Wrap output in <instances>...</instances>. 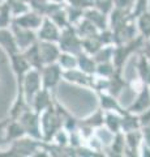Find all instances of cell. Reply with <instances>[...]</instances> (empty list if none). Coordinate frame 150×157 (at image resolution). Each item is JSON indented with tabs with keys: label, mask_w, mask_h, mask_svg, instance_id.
I'll return each instance as SVG.
<instances>
[{
	"label": "cell",
	"mask_w": 150,
	"mask_h": 157,
	"mask_svg": "<svg viewBox=\"0 0 150 157\" xmlns=\"http://www.w3.org/2000/svg\"><path fill=\"white\" fill-rule=\"evenodd\" d=\"M75 28H76L77 34H79L82 39L88 38V37H91V36H95V34H98L101 32L99 29L86 17H82L80 21L75 25Z\"/></svg>",
	"instance_id": "26"
},
{
	"label": "cell",
	"mask_w": 150,
	"mask_h": 157,
	"mask_svg": "<svg viewBox=\"0 0 150 157\" xmlns=\"http://www.w3.org/2000/svg\"><path fill=\"white\" fill-rule=\"evenodd\" d=\"M24 128L26 131V135L30 137H34L37 140H43L42 128H41V114H38L30 107L24 114L18 118Z\"/></svg>",
	"instance_id": "4"
},
{
	"label": "cell",
	"mask_w": 150,
	"mask_h": 157,
	"mask_svg": "<svg viewBox=\"0 0 150 157\" xmlns=\"http://www.w3.org/2000/svg\"><path fill=\"white\" fill-rule=\"evenodd\" d=\"M20 86H22L24 94H25V98L27 101V104L31 107V102L33 98L35 97V94L42 89V75L41 71L37 70V68H31L25 77L22 80V84H18Z\"/></svg>",
	"instance_id": "3"
},
{
	"label": "cell",
	"mask_w": 150,
	"mask_h": 157,
	"mask_svg": "<svg viewBox=\"0 0 150 157\" xmlns=\"http://www.w3.org/2000/svg\"><path fill=\"white\" fill-rule=\"evenodd\" d=\"M93 77L94 75H88L84 71H81L79 67L63 71V80H65L67 82H71V84L77 85V86L90 88L91 89V86H93Z\"/></svg>",
	"instance_id": "7"
},
{
	"label": "cell",
	"mask_w": 150,
	"mask_h": 157,
	"mask_svg": "<svg viewBox=\"0 0 150 157\" xmlns=\"http://www.w3.org/2000/svg\"><path fill=\"white\" fill-rule=\"evenodd\" d=\"M114 3H115V7L125 9V11H129L132 13V9H133L136 0H114Z\"/></svg>",
	"instance_id": "39"
},
{
	"label": "cell",
	"mask_w": 150,
	"mask_h": 157,
	"mask_svg": "<svg viewBox=\"0 0 150 157\" xmlns=\"http://www.w3.org/2000/svg\"><path fill=\"white\" fill-rule=\"evenodd\" d=\"M3 2H4V0H0V4H2V3H3Z\"/></svg>",
	"instance_id": "44"
},
{
	"label": "cell",
	"mask_w": 150,
	"mask_h": 157,
	"mask_svg": "<svg viewBox=\"0 0 150 157\" xmlns=\"http://www.w3.org/2000/svg\"><path fill=\"white\" fill-rule=\"evenodd\" d=\"M136 72L144 84L150 85V59L142 52H138V58L136 62Z\"/></svg>",
	"instance_id": "22"
},
{
	"label": "cell",
	"mask_w": 150,
	"mask_h": 157,
	"mask_svg": "<svg viewBox=\"0 0 150 157\" xmlns=\"http://www.w3.org/2000/svg\"><path fill=\"white\" fill-rule=\"evenodd\" d=\"M150 107V85H144L141 90L137 92L134 101L130 104L127 110L134 114H140Z\"/></svg>",
	"instance_id": "11"
},
{
	"label": "cell",
	"mask_w": 150,
	"mask_h": 157,
	"mask_svg": "<svg viewBox=\"0 0 150 157\" xmlns=\"http://www.w3.org/2000/svg\"><path fill=\"white\" fill-rule=\"evenodd\" d=\"M47 17H50L60 29H64L65 26L71 25L69 18H68V13H67V9H65V3L59 4Z\"/></svg>",
	"instance_id": "28"
},
{
	"label": "cell",
	"mask_w": 150,
	"mask_h": 157,
	"mask_svg": "<svg viewBox=\"0 0 150 157\" xmlns=\"http://www.w3.org/2000/svg\"><path fill=\"white\" fill-rule=\"evenodd\" d=\"M51 2H54V3H65V0H51Z\"/></svg>",
	"instance_id": "43"
},
{
	"label": "cell",
	"mask_w": 150,
	"mask_h": 157,
	"mask_svg": "<svg viewBox=\"0 0 150 157\" xmlns=\"http://www.w3.org/2000/svg\"><path fill=\"white\" fill-rule=\"evenodd\" d=\"M13 13H12V9L11 6L7 0L0 4V29L3 28H11V25L13 24Z\"/></svg>",
	"instance_id": "31"
},
{
	"label": "cell",
	"mask_w": 150,
	"mask_h": 157,
	"mask_svg": "<svg viewBox=\"0 0 150 157\" xmlns=\"http://www.w3.org/2000/svg\"><path fill=\"white\" fill-rule=\"evenodd\" d=\"M141 128H142V126H141V121H140L138 114L127 111L122 117V132H124V134L130 132V131L141 130Z\"/></svg>",
	"instance_id": "25"
},
{
	"label": "cell",
	"mask_w": 150,
	"mask_h": 157,
	"mask_svg": "<svg viewBox=\"0 0 150 157\" xmlns=\"http://www.w3.org/2000/svg\"><path fill=\"white\" fill-rule=\"evenodd\" d=\"M102 47H103V43L99 38V33L95 34V36H91V37L82 39V48H84L85 52L90 54V55L97 54Z\"/></svg>",
	"instance_id": "30"
},
{
	"label": "cell",
	"mask_w": 150,
	"mask_h": 157,
	"mask_svg": "<svg viewBox=\"0 0 150 157\" xmlns=\"http://www.w3.org/2000/svg\"><path fill=\"white\" fill-rule=\"evenodd\" d=\"M116 71H118V68L115 67L114 62H103L97 64L95 75L102 76V77H111Z\"/></svg>",
	"instance_id": "35"
},
{
	"label": "cell",
	"mask_w": 150,
	"mask_h": 157,
	"mask_svg": "<svg viewBox=\"0 0 150 157\" xmlns=\"http://www.w3.org/2000/svg\"><path fill=\"white\" fill-rule=\"evenodd\" d=\"M98 96V102H99V107L103 109L104 111H118L122 115H124L128 110L119 104L118 97H115L112 94H110L108 92H101L97 93Z\"/></svg>",
	"instance_id": "14"
},
{
	"label": "cell",
	"mask_w": 150,
	"mask_h": 157,
	"mask_svg": "<svg viewBox=\"0 0 150 157\" xmlns=\"http://www.w3.org/2000/svg\"><path fill=\"white\" fill-rule=\"evenodd\" d=\"M138 117H140V121H141V126H142V127L150 126V107H149L148 110L140 113Z\"/></svg>",
	"instance_id": "40"
},
{
	"label": "cell",
	"mask_w": 150,
	"mask_h": 157,
	"mask_svg": "<svg viewBox=\"0 0 150 157\" xmlns=\"http://www.w3.org/2000/svg\"><path fill=\"white\" fill-rule=\"evenodd\" d=\"M125 135V156H140V147L144 141V132L141 130L130 131Z\"/></svg>",
	"instance_id": "12"
},
{
	"label": "cell",
	"mask_w": 150,
	"mask_h": 157,
	"mask_svg": "<svg viewBox=\"0 0 150 157\" xmlns=\"http://www.w3.org/2000/svg\"><path fill=\"white\" fill-rule=\"evenodd\" d=\"M114 46L115 45H108V46H103L101 50L94 54V59L97 63H103V62H112L114 58Z\"/></svg>",
	"instance_id": "34"
},
{
	"label": "cell",
	"mask_w": 150,
	"mask_h": 157,
	"mask_svg": "<svg viewBox=\"0 0 150 157\" xmlns=\"http://www.w3.org/2000/svg\"><path fill=\"white\" fill-rule=\"evenodd\" d=\"M0 46H2V48L8 55H12V54H16L20 51L18 45L16 42V38H14V34L11 28L0 29Z\"/></svg>",
	"instance_id": "17"
},
{
	"label": "cell",
	"mask_w": 150,
	"mask_h": 157,
	"mask_svg": "<svg viewBox=\"0 0 150 157\" xmlns=\"http://www.w3.org/2000/svg\"><path fill=\"white\" fill-rule=\"evenodd\" d=\"M140 156L141 157H150V144L148 141H142L141 147H140Z\"/></svg>",
	"instance_id": "41"
},
{
	"label": "cell",
	"mask_w": 150,
	"mask_h": 157,
	"mask_svg": "<svg viewBox=\"0 0 150 157\" xmlns=\"http://www.w3.org/2000/svg\"><path fill=\"white\" fill-rule=\"evenodd\" d=\"M140 52H142L145 54L149 59H150V38H145V43H144V47L141 48V51Z\"/></svg>",
	"instance_id": "42"
},
{
	"label": "cell",
	"mask_w": 150,
	"mask_h": 157,
	"mask_svg": "<svg viewBox=\"0 0 150 157\" xmlns=\"http://www.w3.org/2000/svg\"><path fill=\"white\" fill-rule=\"evenodd\" d=\"M84 17L90 20L94 25L99 29V30H106L110 28V20L108 14H106L103 12H101L99 9H97L95 7L86 8L84 12Z\"/></svg>",
	"instance_id": "16"
},
{
	"label": "cell",
	"mask_w": 150,
	"mask_h": 157,
	"mask_svg": "<svg viewBox=\"0 0 150 157\" xmlns=\"http://www.w3.org/2000/svg\"><path fill=\"white\" fill-rule=\"evenodd\" d=\"M146 11H150V3L149 0H136L132 9V16L133 17H137L138 14H141Z\"/></svg>",
	"instance_id": "38"
},
{
	"label": "cell",
	"mask_w": 150,
	"mask_h": 157,
	"mask_svg": "<svg viewBox=\"0 0 150 157\" xmlns=\"http://www.w3.org/2000/svg\"><path fill=\"white\" fill-rule=\"evenodd\" d=\"M57 63L60 64V67L63 70H72V68H77L79 67V60H77V55L71 52H64L61 51L59 59H57Z\"/></svg>",
	"instance_id": "33"
},
{
	"label": "cell",
	"mask_w": 150,
	"mask_h": 157,
	"mask_svg": "<svg viewBox=\"0 0 150 157\" xmlns=\"http://www.w3.org/2000/svg\"><path fill=\"white\" fill-rule=\"evenodd\" d=\"M128 86V81L123 77V71L118 70L112 76L110 77V85H108V93L115 97H119L124 90V88Z\"/></svg>",
	"instance_id": "23"
},
{
	"label": "cell",
	"mask_w": 150,
	"mask_h": 157,
	"mask_svg": "<svg viewBox=\"0 0 150 157\" xmlns=\"http://www.w3.org/2000/svg\"><path fill=\"white\" fill-rule=\"evenodd\" d=\"M138 33L145 38H150V11H146L136 17Z\"/></svg>",
	"instance_id": "32"
},
{
	"label": "cell",
	"mask_w": 150,
	"mask_h": 157,
	"mask_svg": "<svg viewBox=\"0 0 150 157\" xmlns=\"http://www.w3.org/2000/svg\"><path fill=\"white\" fill-rule=\"evenodd\" d=\"M26 136V131L21 124V122L18 119H12L9 118V122L5 128V144L12 143L14 140H18L21 137Z\"/></svg>",
	"instance_id": "18"
},
{
	"label": "cell",
	"mask_w": 150,
	"mask_h": 157,
	"mask_svg": "<svg viewBox=\"0 0 150 157\" xmlns=\"http://www.w3.org/2000/svg\"><path fill=\"white\" fill-rule=\"evenodd\" d=\"M27 109H30V105L27 104V101L25 98L22 86L18 85L17 97H16V101L13 102L11 111H9V118H12V119H18V118H20Z\"/></svg>",
	"instance_id": "19"
},
{
	"label": "cell",
	"mask_w": 150,
	"mask_h": 157,
	"mask_svg": "<svg viewBox=\"0 0 150 157\" xmlns=\"http://www.w3.org/2000/svg\"><path fill=\"white\" fill-rule=\"evenodd\" d=\"M24 55L26 56L27 62L30 63L31 68H37V70L42 71L43 67H45V63H43V59L41 55V50H39V42L33 43L30 47H27L26 50H24Z\"/></svg>",
	"instance_id": "21"
},
{
	"label": "cell",
	"mask_w": 150,
	"mask_h": 157,
	"mask_svg": "<svg viewBox=\"0 0 150 157\" xmlns=\"http://www.w3.org/2000/svg\"><path fill=\"white\" fill-rule=\"evenodd\" d=\"M38 42H39V50H41V55L45 66L51 64V63H56L61 54L59 43L48 42V41H38Z\"/></svg>",
	"instance_id": "13"
},
{
	"label": "cell",
	"mask_w": 150,
	"mask_h": 157,
	"mask_svg": "<svg viewBox=\"0 0 150 157\" xmlns=\"http://www.w3.org/2000/svg\"><path fill=\"white\" fill-rule=\"evenodd\" d=\"M61 29L52 21L50 17L45 16L41 28L37 30V36L39 41H48V42H59Z\"/></svg>",
	"instance_id": "8"
},
{
	"label": "cell",
	"mask_w": 150,
	"mask_h": 157,
	"mask_svg": "<svg viewBox=\"0 0 150 157\" xmlns=\"http://www.w3.org/2000/svg\"><path fill=\"white\" fill-rule=\"evenodd\" d=\"M63 68L60 67L59 63H51V64H46L41 71L42 75V86L45 89H50L54 92L59 82L63 80Z\"/></svg>",
	"instance_id": "5"
},
{
	"label": "cell",
	"mask_w": 150,
	"mask_h": 157,
	"mask_svg": "<svg viewBox=\"0 0 150 157\" xmlns=\"http://www.w3.org/2000/svg\"><path fill=\"white\" fill-rule=\"evenodd\" d=\"M11 29L14 34V38H16V42L18 45V48L20 51H24L26 50L27 47H30L33 43L38 42V36H37V32L35 30H30V29H25L17 24H12L11 25Z\"/></svg>",
	"instance_id": "6"
},
{
	"label": "cell",
	"mask_w": 150,
	"mask_h": 157,
	"mask_svg": "<svg viewBox=\"0 0 150 157\" xmlns=\"http://www.w3.org/2000/svg\"><path fill=\"white\" fill-rule=\"evenodd\" d=\"M52 90L50 89H45L42 88L35 94V97L33 98V102H31V109L37 111L38 114H41L42 111H45L47 107H50L52 104H54L55 98H54V94H52Z\"/></svg>",
	"instance_id": "15"
},
{
	"label": "cell",
	"mask_w": 150,
	"mask_h": 157,
	"mask_svg": "<svg viewBox=\"0 0 150 157\" xmlns=\"http://www.w3.org/2000/svg\"><path fill=\"white\" fill-rule=\"evenodd\" d=\"M59 46L60 50L64 52H71L75 55H79L84 51L82 48V38L77 34L75 25H68L64 29H61L60 38H59Z\"/></svg>",
	"instance_id": "2"
},
{
	"label": "cell",
	"mask_w": 150,
	"mask_h": 157,
	"mask_svg": "<svg viewBox=\"0 0 150 157\" xmlns=\"http://www.w3.org/2000/svg\"><path fill=\"white\" fill-rule=\"evenodd\" d=\"M65 9H67V13H68V18H69L71 25H76V24L84 17L85 9H82L80 7H75V6H71V4L65 3Z\"/></svg>",
	"instance_id": "36"
},
{
	"label": "cell",
	"mask_w": 150,
	"mask_h": 157,
	"mask_svg": "<svg viewBox=\"0 0 150 157\" xmlns=\"http://www.w3.org/2000/svg\"><path fill=\"white\" fill-rule=\"evenodd\" d=\"M94 7L97 9H99L101 12L110 14L112 12V9L115 8V3H114V0H95Z\"/></svg>",
	"instance_id": "37"
},
{
	"label": "cell",
	"mask_w": 150,
	"mask_h": 157,
	"mask_svg": "<svg viewBox=\"0 0 150 157\" xmlns=\"http://www.w3.org/2000/svg\"><path fill=\"white\" fill-rule=\"evenodd\" d=\"M41 128L43 141H51L54 135L63 128V118L55 106V101L50 107L41 113Z\"/></svg>",
	"instance_id": "1"
},
{
	"label": "cell",
	"mask_w": 150,
	"mask_h": 157,
	"mask_svg": "<svg viewBox=\"0 0 150 157\" xmlns=\"http://www.w3.org/2000/svg\"><path fill=\"white\" fill-rule=\"evenodd\" d=\"M122 117L118 111H104V127L112 134L122 132Z\"/></svg>",
	"instance_id": "27"
},
{
	"label": "cell",
	"mask_w": 150,
	"mask_h": 157,
	"mask_svg": "<svg viewBox=\"0 0 150 157\" xmlns=\"http://www.w3.org/2000/svg\"><path fill=\"white\" fill-rule=\"evenodd\" d=\"M77 60H79V68L81 71H84L85 73H88V75H95L97 64H98V63L95 62L93 55L82 51L77 55Z\"/></svg>",
	"instance_id": "24"
},
{
	"label": "cell",
	"mask_w": 150,
	"mask_h": 157,
	"mask_svg": "<svg viewBox=\"0 0 150 157\" xmlns=\"http://www.w3.org/2000/svg\"><path fill=\"white\" fill-rule=\"evenodd\" d=\"M43 18H45L43 14L38 13L37 11H34V9L30 8L27 12L14 17L13 22L17 24V25H20V26H22V28H25V29H30V30H35L37 32L42 25Z\"/></svg>",
	"instance_id": "9"
},
{
	"label": "cell",
	"mask_w": 150,
	"mask_h": 157,
	"mask_svg": "<svg viewBox=\"0 0 150 157\" xmlns=\"http://www.w3.org/2000/svg\"><path fill=\"white\" fill-rule=\"evenodd\" d=\"M149 3H150V0H149Z\"/></svg>",
	"instance_id": "45"
},
{
	"label": "cell",
	"mask_w": 150,
	"mask_h": 157,
	"mask_svg": "<svg viewBox=\"0 0 150 157\" xmlns=\"http://www.w3.org/2000/svg\"><path fill=\"white\" fill-rule=\"evenodd\" d=\"M9 59H11L12 70L17 77V82L18 84H22V80H24V77H25V75L31 70L30 63L27 62V59L24 55L22 51H18L16 54L9 55Z\"/></svg>",
	"instance_id": "10"
},
{
	"label": "cell",
	"mask_w": 150,
	"mask_h": 157,
	"mask_svg": "<svg viewBox=\"0 0 150 157\" xmlns=\"http://www.w3.org/2000/svg\"><path fill=\"white\" fill-rule=\"evenodd\" d=\"M80 124L82 126H88L90 128L97 130L99 127L104 126V110L103 109H97L93 114H90L89 117L84 118V119L80 121Z\"/></svg>",
	"instance_id": "29"
},
{
	"label": "cell",
	"mask_w": 150,
	"mask_h": 157,
	"mask_svg": "<svg viewBox=\"0 0 150 157\" xmlns=\"http://www.w3.org/2000/svg\"><path fill=\"white\" fill-rule=\"evenodd\" d=\"M125 135L124 132H118L114 135V139L111 144L106 148L107 156H115V157H123L125 156Z\"/></svg>",
	"instance_id": "20"
}]
</instances>
